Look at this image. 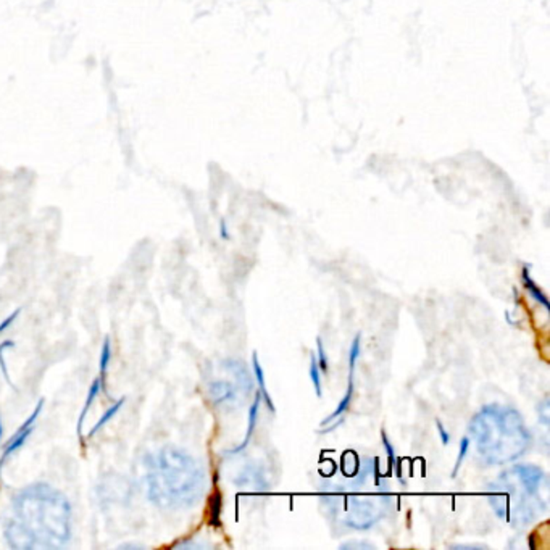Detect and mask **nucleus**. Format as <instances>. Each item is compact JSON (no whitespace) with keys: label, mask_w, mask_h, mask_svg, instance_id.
Here are the masks:
<instances>
[{"label":"nucleus","mask_w":550,"mask_h":550,"mask_svg":"<svg viewBox=\"0 0 550 550\" xmlns=\"http://www.w3.org/2000/svg\"><path fill=\"white\" fill-rule=\"evenodd\" d=\"M70 537L72 506L65 494L37 483L15 496L5 526V539L12 549H64Z\"/></svg>","instance_id":"f257e3e1"},{"label":"nucleus","mask_w":550,"mask_h":550,"mask_svg":"<svg viewBox=\"0 0 550 550\" xmlns=\"http://www.w3.org/2000/svg\"><path fill=\"white\" fill-rule=\"evenodd\" d=\"M147 496L160 508L196 506L205 491V475L194 457L176 447H163L145 458Z\"/></svg>","instance_id":"f03ea898"},{"label":"nucleus","mask_w":550,"mask_h":550,"mask_svg":"<svg viewBox=\"0 0 550 550\" xmlns=\"http://www.w3.org/2000/svg\"><path fill=\"white\" fill-rule=\"evenodd\" d=\"M496 515L514 526H526L549 508L547 475L536 465H515L489 486Z\"/></svg>","instance_id":"7ed1b4c3"},{"label":"nucleus","mask_w":550,"mask_h":550,"mask_svg":"<svg viewBox=\"0 0 550 550\" xmlns=\"http://www.w3.org/2000/svg\"><path fill=\"white\" fill-rule=\"evenodd\" d=\"M478 456L486 465H506L528 450L531 435L520 412L502 406H486L470 423Z\"/></svg>","instance_id":"20e7f679"},{"label":"nucleus","mask_w":550,"mask_h":550,"mask_svg":"<svg viewBox=\"0 0 550 550\" xmlns=\"http://www.w3.org/2000/svg\"><path fill=\"white\" fill-rule=\"evenodd\" d=\"M386 514V499L369 497H350L346 502L344 525L349 528L365 531L375 526Z\"/></svg>","instance_id":"39448f33"},{"label":"nucleus","mask_w":550,"mask_h":550,"mask_svg":"<svg viewBox=\"0 0 550 550\" xmlns=\"http://www.w3.org/2000/svg\"><path fill=\"white\" fill-rule=\"evenodd\" d=\"M43 406L44 400H41V402L37 404L36 408L33 410V413L25 420L22 427L16 429V433L12 436V439L7 442V446H5V449H4V454H2V458H0V470H2V467L7 462L8 458L14 456V454H16L18 450L22 449L23 446H25V442L28 441L29 436H31L33 429L36 427L37 418H39V415L43 412Z\"/></svg>","instance_id":"423d86ee"},{"label":"nucleus","mask_w":550,"mask_h":550,"mask_svg":"<svg viewBox=\"0 0 550 550\" xmlns=\"http://www.w3.org/2000/svg\"><path fill=\"white\" fill-rule=\"evenodd\" d=\"M241 392H244V389L236 381L231 383L223 378H213L209 383V396L213 406L225 407V408L236 406L241 400Z\"/></svg>","instance_id":"0eeeda50"},{"label":"nucleus","mask_w":550,"mask_h":550,"mask_svg":"<svg viewBox=\"0 0 550 550\" xmlns=\"http://www.w3.org/2000/svg\"><path fill=\"white\" fill-rule=\"evenodd\" d=\"M234 483L238 485V487H247V489H254V491H265L269 487L263 473L254 465L246 467L244 470L241 471L238 478L234 479Z\"/></svg>","instance_id":"6e6552de"},{"label":"nucleus","mask_w":550,"mask_h":550,"mask_svg":"<svg viewBox=\"0 0 550 550\" xmlns=\"http://www.w3.org/2000/svg\"><path fill=\"white\" fill-rule=\"evenodd\" d=\"M252 367H254L255 381H257L259 388H260V398H263V400H265V404L269 406L270 410H271V412H275V404H273V400H271V396H270L269 389H267L265 373H263V367H261V363L260 360H259V355H257V352L252 354Z\"/></svg>","instance_id":"1a4fd4ad"},{"label":"nucleus","mask_w":550,"mask_h":550,"mask_svg":"<svg viewBox=\"0 0 550 550\" xmlns=\"http://www.w3.org/2000/svg\"><path fill=\"white\" fill-rule=\"evenodd\" d=\"M352 398H354V371H350V375H349L348 391H346L344 398L340 400L339 406L323 421V425H331L334 421L339 420L340 417L348 412L350 402H352Z\"/></svg>","instance_id":"9d476101"},{"label":"nucleus","mask_w":550,"mask_h":550,"mask_svg":"<svg viewBox=\"0 0 550 550\" xmlns=\"http://www.w3.org/2000/svg\"><path fill=\"white\" fill-rule=\"evenodd\" d=\"M260 394L255 396L254 404L250 407V412H249V425H247L246 439L241 444L240 447L230 450L228 454H240L241 450H244L247 447V444L250 442V437L254 435L255 425H257V415H259V408H260Z\"/></svg>","instance_id":"9b49d317"},{"label":"nucleus","mask_w":550,"mask_h":550,"mask_svg":"<svg viewBox=\"0 0 550 550\" xmlns=\"http://www.w3.org/2000/svg\"><path fill=\"white\" fill-rule=\"evenodd\" d=\"M102 389V379L101 378H97L91 384V388H89V392H87L86 402H84V407H83V412L80 415V420H78V435H81V431H83V425H84V420H86L87 412H89V408L93 406V402H94L95 398L99 396V392Z\"/></svg>","instance_id":"f8f14e48"},{"label":"nucleus","mask_w":550,"mask_h":550,"mask_svg":"<svg viewBox=\"0 0 550 550\" xmlns=\"http://www.w3.org/2000/svg\"><path fill=\"white\" fill-rule=\"evenodd\" d=\"M124 402H126V398H120V400H118V402H115L113 406L110 407V408H107V410H105V413L102 415L101 420L97 421V423H95L94 425V427H93V429L89 431V435H87V437H94V436L97 435L99 431H101L102 427H105V425H107V423H109L112 418H115L116 413L120 412V410L123 408Z\"/></svg>","instance_id":"ddd939ff"},{"label":"nucleus","mask_w":550,"mask_h":550,"mask_svg":"<svg viewBox=\"0 0 550 550\" xmlns=\"http://www.w3.org/2000/svg\"><path fill=\"white\" fill-rule=\"evenodd\" d=\"M523 284H525V288L529 290V294L535 297L539 304H543L544 309H547V310H549V302H547V299H545V296H544L543 292H541V290L536 288L535 281L531 280L528 269L523 270Z\"/></svg>","instance_id":"4468645a"},{"label":"nucleus","mask_w":550,"mask_h":550,"mask_svg":"<svg viewBox=\"0 0 550 550\" xmlns=\"http://www.w3.org/2000/svg\"><path fill=\"white\" fill-rule=\"evenodd\" d=\"M310 373L311 384L317 398H323V383H321V371H319V362H317V355H310Z\"/></svg>","instance_id":"2eb2a0df"},{"label":"nucleus","mask_w":550,"mask_h":550,"mask_svg":"<svg viewBox=\"0 0 550 550\" xmlns=\"http://www.w3.org/2000/svg\"><path fill=\"white\" fill-rule=\"evenodd\" d=\"M110 358H112V346H110V339L103 340L101 350V362H99V371H101V379L103 381V378L107 375V369H109Z\"/></svg>","instance_id":"dca6fc26"},{"label":"nucleus","mask_w":550,"mask_h":550,"mask_svg":"<svg viewBox=\"0 0 550 550\" xmlns=\"http://www.w3.org/2000/svg\"><path fill=\"white\" fill-rule=\"evenodd\" d=\"M317 350H319V357H317V362H319V371L321 373H328L329 371V360H328V354H326L325 344L321 338H317Z\"/></svg>","instance_id":"f3484780"},{"label":"nucleus","mask_w":550,"mask_h":550,"mask_svg":"<svg viewBox=\"0 0 550 550\" xmlns=\"http://www.w3.org/2000/svg\"><path fill=\"white\" fill-rule=\"evenodd\" d=\"M470 446V437H468V436H465L464 439H462V444H460V452H458V457H457L456 467H454V473H452V476H457V475H458V468H460V465L464 464L465 457L468 456Z\"/></svg>","instance_id":"a211bd4d"},{"label":"nucleus","mask_w":550,"mask_h":550,"mask_svg":"<svg viewBox=\"0 0 550 550\" xmlns=\"http://www.w3.org/2000/svg\"><path fill=\"white\" fill-rule=\"evenodd\" d=\"M360 357V334L355 338L349 350V371H355V365Z\"/></svg>","instance_id":"6ab92c4d"},{"label":"nucleus","mask_w":550,"mask_h":550,"mask_svg":"<svg viewBox=\"0 0 550 550\" xmlns=\"http://www.w3.org/2000/svg\"><path fill=\"white\" fill-rule=\"evenodd\" d=\"M5 348H14V342H12V340H7V342H4V344L0 346V369H2V373H4V377H5V379H7L8 383H10V377H8L7 365H5V362H4V350H5Z\"/></svg>","instance_id":"aec40b11"},{"label":"nucleus","mask_w":550,"mask_h":550,"mask_svg":"<svg viewBox=\"0 0 550 550\" xmlns=\"http://www.w3.org/2000/svg\"><path fill=\"white\" fill-rule=\"evenodd\" d=\"M381 439H383L384 447L388 450V456H389V465L394 467V462H396V452H394V447H392L391 441H389V437L386 436V433H381Z\"/></svg>","instance_id":"412c9836"},{"label":"nucleus","mask_w":550,"mask_h":550,"mask_svg":"<svg viewBox=\"0 0 550 550\" xmlns=\"http://www.w3.org/2000/svg\"><path fill=\"white\" fill-rule=\"evenodd\" d=\"M340 549H375V545L369 543H357V541H350L348 544H342Z\"/></svg>","instance_id":"4be33fe9"},{"label":"nucleus","mask_w":550,"mask_h":550,"mask_svg":"<svg viewBox=\"0 0 550 550\" xmlns=\"http://www.w3.org/2000/svg\"><path fill=\"white\" fill-rule=\"evenodd\" d=\"M537 412H539V417H541L544 425H549V400L547 398H544L543 407L537 408Z\"/></svg>","instance_id":"5701e85b"},{"label":"nucleus","mask_w":550,"mask_h":550,"mask_svg":"<svg viewBox=\"0 0 550 550\" xmlns=\"http://www.w3.org/2000/svg\"><path fill=\"white\" fill-rule=\"evenodd\" d=\"M20 309H18V310L14 311V313H12V315H8L7 319H4V321H2V323H0V333H4V331H5V329H7L8 326L12 325V323H14L15 319H18V315H20Z\"/></svg>","instance_id":"b1692460"},{"label":"nucleus","mask_w":550,"mask_h":550,"mask_svg":"<svg viewBox=\"0 0 550 550\" xmlns=\"http://www.w3.org/2000/svg\"><path fill=\"white\" fill-rule=\"evenodd\" d=\"M436 427H437V431H439V436H441L442 444H444V446H447V444L450 442L449 431L444 427L441 421H437V423H436Z\"/></svg>","instance_id":"393cba45"},{"label":"nucleus","mask_w":550,"mask_h":550,"mask_svg":"<svg viewBox=\"0 0 550 550\" xmlns=\"http://www.w3.org/2000/svg\"><path fill=\"white\" fill-rule=\"evenodd\" d=\"M2 435H4V425H2V418H0V439H2Z\"/></svg>","instance_id":"a878e982"}]
</instances>
